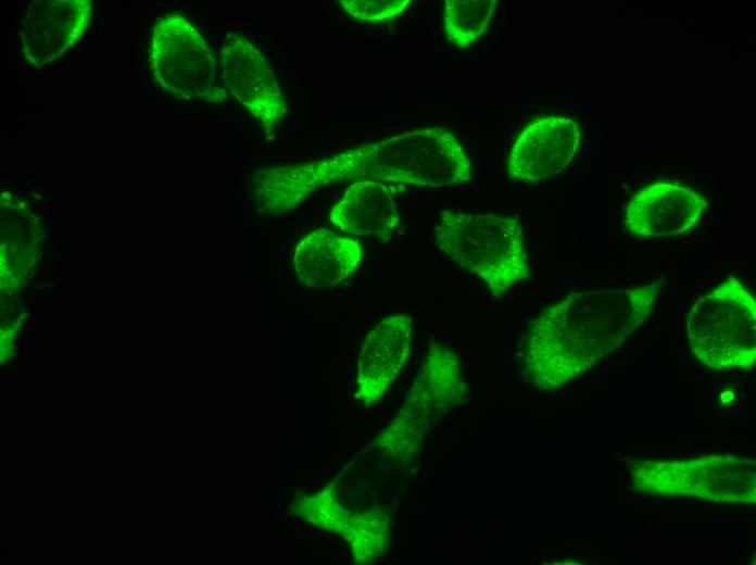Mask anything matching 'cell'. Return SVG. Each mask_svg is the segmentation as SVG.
Instances as JSON below:
<instances>
[{
	"instance_id": "1",
	"label": "cell",
	"mask_w": 756,
	"mask_h": 565,
	"mask_svg": "<svg viewBox=\"0 0 756 565\" xmlns=\"http://www.w3.org/2000/svg\"><path fill=\"white\" fill-rule=\"evenodd\" d=\"M471 178V163L459 140L445 128L428 127L308 162L260 168L251 186L261 209L282 213L335 183L376 180L442 188Z\"/></svg>"
},
{
	"instance_id": "2",
	"label": "cell",
	"mask_w": 756,
	"mask_h": 565,
	"mask_svg": "<svg viewBox=\"0 0 756 565\" xmlns=\"http://www.w3.org/2000/svg\"><path fill=\"white\" fill-rule=\"evenodd\" d=\"M657 284L572 292L530 324L522 348L526 377L543 391L563 387L618 350L648 317Z\"/></svg>"
},
{
	"instance_id": "3",
	"label": "cell",
	"mask_w": 756,
	"mask_h": 565,
	"mask_svg": "<svg viewBox=\"0 0 756 565\" xmlns=\"http://www.w3.org/2000/svg\"><path fill=\"white\" fill-rule=\"evenodd\" d=\"M433 242L452 262L480 278L494 298L530 276L524 231L516 218L443 210Z\"/></svg>"
},
{
	"instance_id": "4",
	"label": "cell",
	"mask_w": 756,
	"mask_h": 565,
	"mask_svg": "<svg viewBox=\"0 0 756 565\" xmlns=\"http://www.w3.org/2000/svg\"><path fill=\"white\" fill-rule=\"evenodd\" d=\"M633 489L660 497L693 498L714 503L756 501V462L734 454L690 459H632L628 465Z\"/></svg>"
},
{
	"instance_id": "5",
	"label": "cell",
	"mask_w": 756,
	"mask_h": 565,
	"mask_svg": "<svg viewBox=\"0 0 756 565\" xmlns=\"http://www.w3.org/2000/svg\"><path fill=\"white\" fill-rule=\"evenodd\" d=\"M693 355L715 371L749 369L756 361V301L734 277L697 300L686 317Z\"/></svg>"
},
{
	"instance_id": "6",
	"label": "cell",
	"mask_w": 756,
	"mask_h": 565,
	"mask_svg": "<svg viewBox=\"0 0 756 565\" xmlns=\"http://www.w3.org/2000/svg\"><path fill=\"white\" fill-rule=\"evenodd\" d=\"M148 63L154 83L177 99L211 103L228 99L212 49L181 14H166L156 20Z\"/></svg>"
},
{
	"instance_id": "7",
	"label": "cell",
	"mask_w": 756,
	"mask_h": 565,
	"mask_svg": "<svg viewBox=\"0 0 756 565\" xmlns=\"http://www.w3.org/2000/svg\"><path fill=\"white\" fill-rule=\"evenodd\" d=\"M468 389L455 351L431 344L403 407L380 435L379 443L393 453L413 452L442 415L464 402Z\"/></svg>"
},
{
	"instance_id": "8",
	"label": "cell",
	"mask_w": 756,
	"mask_h": 565,
	"mask_svg": "<svg viewBox=\"0 0 756 565\" xmlns=\"http://www.w3.org/2000/svg\"><path fill=\"white\" fill-rule=\"evenodd\" d=\"M223 86L259 122L266 135L280 125L288 105L275 72L247 37L229 33L218 54Z\"/></svg>"
},
{
	"instance_id": "9",
	"label": "cell",
	"mask_w": 756,
	"mask_h": 565,
	"mask_svg": "<svg viewBox=\"0 0 756 565\" xmlns=\"http://www.w3.org/2000/svg\"><path fill=\"white\" fill-rule=\"evenodd\" d=\"M91 0L33 1L18 28V49L37 68L60 59L87 32L92 14Z\"/></svg>"
},
{
	"instance_id": "10",
	"label": "cell",
	"mask_w": 756,
	"mask_h": 565,
	"mask_svg": "<svg viewBox=\"0 0 756 565\" xmlns=\"http://www.w3.org/2000/svg\"><path fill=\"white\" fill-rule=\"evenodd\" d=\"M579 124L565 116H544L529 123L509 152L506 173L516 181L538 183L563 172L580 143Z\"/></svg>"
},
{
	"instance_id": "11",
	"label": "cell",
	"mask_w": 756,
	"mask_h": 565,
	"mask_svg": "<svg viewBox=\"0 0 756 565\" xmlns=\"http://www.w3.org/2000/svg\"><path fill=\"white\" fill-rule=\"evenodd\" d=\"M707 200L690 187L659 181L637 192L626 208L623 224L638 237H670L692 229Z\"/></svg>"
},
{
	"instance_id": "12",
	"label": "cell",
	"mask_w": 756,
	"mask_h": 565,
	"mask_svg": "<svg viewBox=\"0 0 756 565\" xmlns=\"http://www.w3.org/2000/svg\"><path fill=\"white\" fill-rule=\"evenodd\" d=\"M412 318L394 314L382 319L367 335L356 371L357 393L369 406L378 402L392 385L410 354Z\"/></svg>"
},
{
	"instance_id": "13",
	"label": "cell",
	"mask_w": 756,
	"mask_h": 565,
	"mask_svg": "<svg viewBox=\"0 0 756 565\" xmlns=\"http://www.w3.org/2000/svg\"><path fill=\"white\" fill-rule=\"evenodd\" d=\"M330 222L344 234L390 240L401 218L396 202L385 183H352L330 212Z\"/></svg>"
},
{
	"instance_id": "14",
	"label": "cell",
	"mask_w": 756,
	"mask_h": 565,
	"mask_svg": "<svg viewBox=\"0 0 756 565\" xmlns=\"http://www.w3.org/2000/svg\"><path fill=\"white\" fill-rule=\"evenodd\" d=\"M362 259L360 243L328 229L306 235L297 246L293 265L301 282L331 288L349 277Z\"/></svg>"
},
{
	"instance_id": "15",
	"label": "cell",
	"mask_w": 756,
	"mask_h": 565,
	"mask_svg": "<svg viewBox=\"0 0 756 565\" xmlns=\"http://www.w3.org/2000/svg\"><path fill=\"white\" fill-rule=\"evenodd\" d=\"M495 0H446L444 1V34L455 47L465 49L487 30Z\"/></svg>"
},
{
	"instance_id": "16",
	"label": "cell",
	"mask_w": 756,
	"mask_h": 565,
	"mask_svg": "<svg viewBox=\"0 0 756 565\" xmlns=\"http://www.w3.org/2000/svg\"><path fill=\"white\" fill-rule=\"evenodd\" d=\"M388 533V516L380 510H373L351 513L340 535L351 544L355 563L366 564L383 554Z\"/></svg>"
},
{
	"instance_id": "17",
	"label": "cell",
	"mask_w": 756,
	"mask_h": 565,
	"mask_svg": "<svg viewBox=\"0 0 756 565\" xmlns=\"http://www.w3.org/2000/svg\"><path fill=\"white\" fill-rule=\"evenodd\" d=\"M344 11L365 23H382L400 16L412 3L411 0H341Z\"/></svg>"
}]
</instances>
